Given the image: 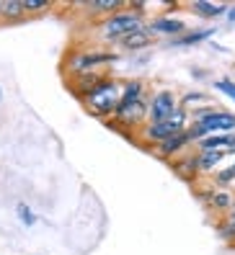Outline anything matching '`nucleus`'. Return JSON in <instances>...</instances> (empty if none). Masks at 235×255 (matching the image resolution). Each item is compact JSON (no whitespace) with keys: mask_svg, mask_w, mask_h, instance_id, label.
I'll list each match as a JSON object with an SVG mask.
<instances>
[{"mask_svg":"<svg viewBox=\"0 0 235 255\" xmlns=\"http://www.w3.org/2000/svg\"><path fill=\"white\" fill-rule=\"evenodd\" d=\"M145 26V16L142 13H135V10H119L114 13V16H106V18H98L93 21V34L98 41H106V44H119L124 36H129L132 31H137V28Z\"/></svg>","mask_w":235,"mask_h":255,"instance_id":"obj_1","label":"nucleus"},{"mask_svg":"<svg viewBox=\"0 0 235 255\" xmlns=\"http://www.w3.org/2000/svg\"><path fill=\"white\" fill-rule=\"evenodd\" d=\"M119 96H122V83L114 78H106L93 93H88L83 98V103L96 119H111L116 103H119Z\"/></svg>","mask_w":235,"mask_h":255,"instance_id":"obj_2","label":"nucleus"},{"mask_svg":"<svg viewBox=\"0 0 235 255\" xmlns=\"http://www.w3.org/2000/svg\"><path fill=\"white\" fill-rule=\"evenodd\" d=\"M114 62H119V52H91V49H78L67 54L65 59V72L70 78H78L85 72H96L101 67H109Z\"/></svg>","mask_w":235,"mask_h":255,"instance_id":"obj_3","label":"nucleus"},{"mask_svg":"<svg viewBox=\"0 0 235 255\" xmlns=\"http://www.w3.org/2000/svg\"><path fill=\"white\" fill-rule=\"evenodd\" d=\"M192 142H199L204 137H212V134H233L235 131V114L225 111V109H212V114H207L199 122H192V127L186 129Z\"/></svg>","mask_w":235,"mask_h":255,"instance_id":"obj_4","label":"nucleus"},{"mask_svg":"<svg viewBox=\"0 0 235 255\" xmlns=\"http://www.w3.org/2000/svg\"><path fill=\"white\" fill-rule=\"evenodd\" d=\"M189 127H192V114H189L186 109H179L171 119H166V122L145 124V127H142V139L150 142V147H153V144H158V142L173 137V134L186 131Z\"/></svg>","mask_w":235,"mask_h":255,"instance_id":"obj_5","label":"nucleus"},{"mask_svg":"<svg viewBox=\"0 0 235 255\" xmlns=\"http://www.w3.org/2000/svg\"><path fill=\"white\" fill-rule=\"evenodd\" d=\"M179 98H176L173 91L163 88V91H155L150 96V106H148V124H155V122H166L171 119L176 111H179Z\"/></svg>","mask_w":235,"mask_h":255,"instance_id":"obj_6","label":"nucleus"},{"mask_svg":"<svg viewBox=\"0 0 235 255\" xmlns=\"http://www.w3.org/2000/svg\"><path fill=\"white\" fill-rule=\"evenodd\" d=\"M189 144H194L192 137H189V131H181V134H173V137H168V139H163V142L153 144L150 149H153V155H158L160 160H176L179 155L186 152Z\"/></svg>","mask_w":235,"mask_h":255,"instance_id":"obj_7","label":"nucleus"},{"mask_svg":"<svg viewBox=\"0 0 235 255\" xmlns=\"http://www.w3.org/2000/svg\"><path fill=\"white\" fill-rule=\"evenodd\" d=\"M148 31L153 36L176 39V36L186 34V23L179 16H153V18H148Z\"/></svg>","mask_w":235,"mask_h":255,"instance_id":"obj_8","label":"nucleus"},{"mask_svg":"<svg viewBox=\"0 0 235 255\" xmlns=\"http://www.w3.org/2000/svg\"><path fill=\"white\" fill-rule=\"evenodd\" d=\"M83 10H88L91 16H98V18H106V16H114V13L124 10V0H80L78 3Z\"/></svg>","mask_w":235,"mask_h":255,"instance_id":"obj_9","label":"nucleus"},{"mask_svg":"<svg viewBox=\"0 0 235 255\" xmlns=\"http://www.w3.org/2000/svg\"><path fill=\"white\" fill-rule=\"evenodd\" d=\"M104 80H106V75L101 70H96V72H85V75H78V78H70V85H72V91H75V96L85 98L88 93H93Z\"/></svg>","mask_w":235,"mask_h":255,"instance_id":"obj_10","label":"nucleus"},{"mask_svg":"<svg viewBox=\"0 0 235 255\" xmlns=\"http://www.w3.org/2000/svg\"><path fill=\"white\" fill-rule=\"evenodd\" d=\"M150 44H155V36L148 31V23H145L142 28H137V31H132L129 36H124L119 41L122 52H140V49H148Z\"/></svg>","mask_w":235,"mask_h":255,"instance_id":"obj_11","label":"nucleus"},{"mask_svg":"<svg viewBox=\"0 0 235 255\" xmlns=\"http://www.w3.org/2000/svg\"><path fill=\"white\" fill-rule=\"evenodd\" d=\"M192 13H197L199 18L204 21H212L217 16H225L228 13V5H220V3H210V0H194V3H189L186 5Z\"/></svg>","mask_w":235,"mask_h":255,"instance_id":"obj_12","label":"nucleus"},{"mask_svg":"<svg viewBox=\"0 0 235 255\" xmlns=\"http://www.w3.org/2000/svg\"><path fill=\"white\" fill-rule=\"evenodd\" d=\"M207 204H210V209H215V212H230L233 204H235V196L228 188H212L207 193Z\"/></svg>","mask_w":235,"mask_h":255,"instance_id":"obj_13","label":"nucleus"},{"mask_svg":"<svg viewBox=\"0 0 235 255\" xmlns=\"http://www.w3.org/2000/svg\"><path fill=\"white\" fill-rule=\"evenodd\" d=\"M225 160V152H194V162H197V173L207 175L215 173L220 168V162Z\"/></svg>","mask_w":235,"mask_h":255,"instance_id":"obj_14","label":"nucleus"},{"mask_svg":"<svg viewBox=\"0 0 235 255\" xmlns=\"http://www.w3.org/2000/svg\"><path fill=\"white\" fill-rule=\"evenodd\" d=\"M212 34H215L212 26H210V28H197V31H186V34H181V36L171 39L168 44H171V47H192V44H199V41L212 39Z\"/></svg>","mask_w":235,"mask_h":255,"instance_id":"obj_15","label":"nucleus"},{"mask_svg":"<svg viewBox=\"0 0 235 255\" xmlns=\"http://www.w3.org/2000/svg\"><path fill=\"white\" fill-rule=\"evenodd\" d=\"M26 10H23V0H0V18L8 23L23 21Z\"/></svg>","mask_w":235,"mask_h":255,"instance_id":"obj_16","label":"nucleus"},{"mask_svg":"<svg viewBox=\"0 0 235 255\" xmlns=\"http://www.w3.org/2000/svg\"><path fill=\"white\" fill-rule=\"evenodd\" d=\"M210 103H212V101H210L207 96H204V93H197V91H194V93H184V96L179 98V106L186 109V111H192V109L197 111V106L202 109V106H210Z\"/></svg>","mask_w":235,"mask_h":255,"instance_id":"obj_17","label":"nucleus"},{"mask_svg":"<svg viewBox=\"0 0 235 255\" xmlns=\"http://www.w3.org/2000/svg\"><path fill=\"white\" fill-rule=\"evenodd\" d=\"M173 170L179 173V175H184L186 181H192L194 175H199V173H197V162H194V155L181 157V160H173Z\"/></svg>","mask_w":235,"mask_h":255,"instance_id":"obj_18","label":"nucleus"},{"mask_svg":"<svg viewBox=\"0 0 235 255\" xmlns=\"http://www.w3.org/2000/svg\"><path fill=\"white\" fill-rule=\"evenodd\" d=\"M233 181H235V162L215 173V186H217V188H225V186H230Z\"/></svg>","mask_w":235,"mask_h":255,"instance_id":"obj_19","label":"nucleus"},{"mask_svg":"<svg viewBox=\"0 0 235 255\" xmlns=\"http://www.w3.org/2000/svg\"><path fill=\"white\" fill-rule=\"evenodd\" d=\"M16 214H18V219L26 224V227H34V224H36V217H34V212H31V206L23 204V201L16 206Z\"/></svg>","mask_w":235,"mask_h":255,"instance_id":"obj_20","label":"nucleus"},{"mask_svg":"<svg viewBox=\"0 0 235 255\" xmlns=\"http://www.w3.org/2000/svg\"><path fill=\"white\" fill-rule=\"evenodd\" d=\"M49 8H52L49 0H23V10L26 13H44Z\"/></svg>","mask_w":235,"mask_h":255,"instance_id":"obj_21","label":"nucleus"},{"mask_svg":"<svg viewBox=\"0 0 235 255\" xmlns=\"http://www.w3.org/2000/svg\"><path fill=\"white\" fill-rule=\"evenodd\" d=\"M212 85H215V91H220L223 96H228V98L235 101V83H233V80L223 78V80H217V83H212Z\"/></svg>","mask_w":235,"mask_h":255,"instance_id":"obj_22","label":"nucleus"},{"mask_svg":"<svg viewBox=\"0 0 235 255\" xmlns=\"http://www.w3.org/2000/svg\"><path fill=\"white\" fill-rule=\"evenodd\" d=\"M223 237H235V204H233V209L228 212V227L223 230Z\"/></svg>","mask_w":235,"mask_h":255,"instance_id":"obj_23","label":"nucleus"},{"mask_svg":"<svg viewBox=\"0 0 235 255\" xmlns=\"http://www.w3.org/2000/svg\"><path fill=\"white\" fill-rule=\"evenodd\" d=\"M228 155H235V131L230 134V147H228Z\"/></svg>","mask_w":235,"mask_h":255,"instance_id":"obj_24","label":"nucleus"},{"mask_svg":"<svg viewBox=\"0 0 235 255\" xmlns=\"http://www.w3.org/2000/svg\"><path fill=\"white\" fill-rule=\"evenodd\" d=\"M225 16H228V21H233V23H235V5H230V8H228Z\"/></svg>","mask_w":235,"mask_h":255,"instance_id":"obj_25","label":"nucleus"},{"mask_svg":"<svg viewBox=\"0 0 235 255\" xmlns=\"http://www.w3.org/2000/svg\"><path fill=\"white\" fill-rule=\"evenodd\" d=\"M0 98H3V91H0Z\"/></svg>","mask_w":235,"mask_h":255,"instance_id":"obj_26","label":"nucleus"}]
</instances>
